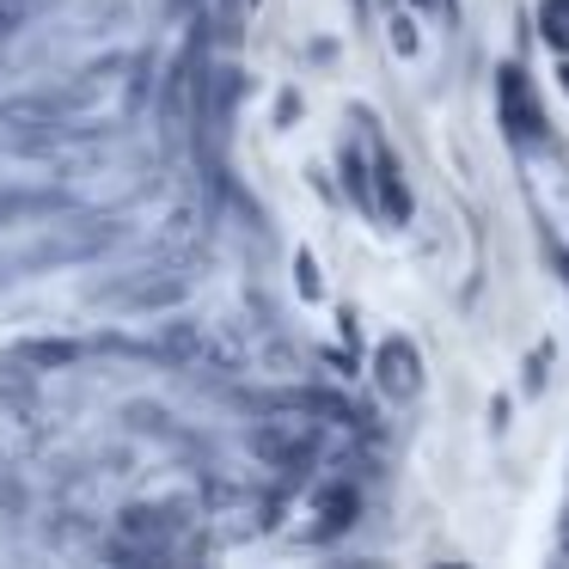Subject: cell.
<instances>
[{
	"label": "cell",
	"instance_id": "cell-2",
	"mask_svg": "<svg viewBox=\"0 0 569 569\" xmlns=\"http://www.w3.org/2000/svg\"><path fill=\"white\" fill-rule=\"evenodd\" d=\"M26 7H31V0H0V31H13L19 19H26Z\"/></svg>",
	"mask_w": 569,
	"mask_h": 569
},
{
	"label": "cell",
	"instance_id": "cell-1",
	"mask_svg": "<svg viewBox=\"0 0 569 569\" xmlns=\"http://www.w3.org/2000/svg\"><path fill=\"white\" fill-rule=\"evenodd\" d=\"M19 361H38V368H68V361H80V343L38 337V343H19Z\"/></svg>",
	"mask_w": 569,
	"mask_h": 569
}]
</instances>
